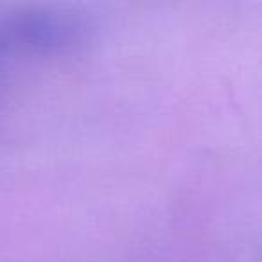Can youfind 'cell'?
Wrapping results in <instances>:
<instances>
[{"label": "cell", "instance_id": "1", "mask_svg": "<svg viewBox=\"0 0 262 262\" xmlns=\"http://www.w3.org/2000/svg\"><path fill=\"white\" fill-rule=\"evenodd\" d=\"M90 26L79 15L51 8H26L0 16V45L9 56H58L83 47Z\"/></svg>", "mask_w": 262, "mask_h": 262}, {"label": "cell", "instance_id": "2", "mask_svg": "<svg viewBox=\"0 0 262 262\" xmlns=\"http://www.w3.org/2000/svg\"><path fill=\"white\" fill-rule=\"evenodd\" d=\"M8 59V54L4 52V49H2V45H0V67H2V63Z\"/></svg>", "mask_w": 262, "mask_h": 262}]
</instances>
